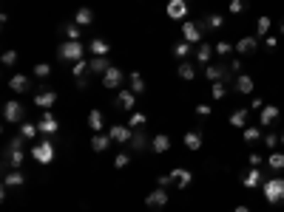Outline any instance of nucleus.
<instances>
[{"mask_svg":"<svg viewBox=\"0 0 284 212\" xmlns=\"http://www.w3.org/2000/svg\"><path fill=\"white\" fill-rule=\"evenodd\" d=\"M210 94H213V99H225L227 97V85H225V82H213Z\"/></svg>","mask_w":284,"mask_h":212,"instance_id":"nucleus-46","label":"nucleus"},{"mask_svg":"<svg viewBox=\"0 0 284 212\" xmlns=\"http://www.w3.org/2000/svg\"><path fill=\"white\" fill-rule=\"evenodd\" d=\"M202 32H219L225 26V17L222 15H205V20H199Z\"/></svg>","mask_w":284,"mask_h":212,"instance_id":"nucleus-15","label":"nucleus"},{"mask_svg":"<svg viewBox=\"0 0 284 212\" xmlns=\"http://www.w3.org/2000/svg\"><path fill=\"white\" fill-rule=\"evenodd\" d=\"M236 212H250L247 207H236Z\"/></svg>","mask_w":284,"mask_h":212,"instance_id":"nucleus-55","label":"nucleus"},{"mask_svg":"<svg viewBox=\"0 0 284 212\" xmlns=\"http://www.w3.org/2000/svg\"><path fill=\"white\" fill-rule=\"evenodd\" d=\"M54 102H57V91H40V94H34V105L43 108V111L54 108Z\"/></svg>","mask_w":284,"mask_h":212,"instance_id":"nucleus-13","label":"nucleus"},{"mask_svg":"<svg viewBox=\"0 0 284 212\" xmlns=\"http://www.w3.org/2000/svg\"><path fill=\"white\" fill-rule=\"evenodd\" d=\"M227 65H230V71H233V74H239V68H242V60H239V57H233Z\"/></svg>","mask_w":284,"mask_h":212,"instance_id":"nucleus-51","label":"nucleus"},{"mask_svg":"<svg viewBox=\"0 0 284 212\" xmlns=\"http://www.w3.org/2000/svg\"><path fill=\"white\" fill-rule=\"evenodd\" d=\"M247 116H250V108H239L230 114V125L233 128H247Z\"/></svg>","mask_w":284,"mask_h":212,"instance_id":"nucleus-28","label":"nucleus"},{"mask_svg":"<svg viewBox=\"0 0 284 212\" xmlns=\"http://www.w3.org/2000/svg\"><path fill=\"white\" fill-rule=\"evenodd\" d=\"M34 77H37V80H49L51 77V65L49 63H37V65H34Z\"/></svg>","mask_w":284,"mask_h":212,"instance_id":"nucleus-42","label":"nucleus"},{"mask_svg":"<svg viewBox=\"0 0 284 212\" xmlns=\"http://www.w3.org/2000/svg\"><path fill=\"white\" fill-rule=\"evenodd\" d=\"M270 26H273V20H270V17H259V20H256V37H259V40H262V37H267Z\"/></svg>","mask_w":284,"mask_h":212,"instance_id":"nucleus-35","label":"nucleus"},{"mask_svg":"<svg viewBox=\"0 0 284 212\" xmlns=\"http://www.w3.org/2000/svg\"><path fill=\"white\" fill-rule=\"evenodd\" d=\"M242 184H245L247 190L259 187V184H262V170H259V167H250V170H247V173L242 176Z\"/></svg>","mask_w":284,"mask_h":212,"instance_id":"nucleus-22","label":"nucleus"},{"mask_svg":"<svg viewBox=\"0 0 284 212\" xmlns=\"http://www.w3.org/2000/svg\"><path fill=\"white\" fill-rule=\"evenodd\" d=\"M282 145H284V133H282Z\"/></svg>","mask_w":284,"mask_h":212,"instance_id":"nucleus-57","label":"nucleus"},{"mask_svg":"<svg viewBox=\"0 0 284 212\" xmlns=\"http://www.w3.org/2000/svg\"><path fill=\"white\" fill-rule=\"evenodd\" d=\"M37 133H40V128H37V125H32V122H20V136H23L26 142L37 139Z\"/></svg>","mask_w":284,"mask_h":212,"instance_id":"nucleus-34","label":"nucleus"},{"mask_svg":"<svg viewBox=\"0 0 284 212\" xmlns=\"http://www.w3.org/2000/svg\"><path fill=\"white\" fill-rule=\"evenodd\" d=\"M205 77L210 82H225V85L236 82V74L230 71V65H225V63H210V65L205 68Z\"/></svg>","mask_w":284,"mask_h":212,"instance_id":"nucleus-1","label":"nucleus"},{"mask_svg":"<svg viewBox=\"0 0 284 212\" xmlns=\"http://www.w3.org/2000/svg\"><path fill=\"white\" fill-rule=\"evenodd\" d=\"M253 88H256L253 77H247V74H239V77H236V82H233L236 94H253Z\"/></svg>","mask_w":284,"mask_h":212,"instance_id":"nucleus-17","label":"nucleus"},{"mask_svg":"<svg viewBox=\"0 0 284 212\" xmlns=\"http://www.w3.org/2000/svg\"><path fill=\"white\" fill-rule=\"evenodd\" d=\"M265 198L270 204H279L284 201V179H270L265 181Z\"/></svg>","mask_w":284,"mask_h":212,"instance_id":"nucleus-6","label":"nucleus"},{"mask_svg":"<svg viewBox=\"0 0 284 212\" xmlns=\"http://www.w3.org/2000/svg\"><path fill=\"white\" fill-rule=\"evenodd\" d=\"M151 150H153L156 156L168 153V150H170V136H168V133H156V136L151 139Z\"/></svg>","mask_w":284,"mask_h":212,"instance_id":"nucleus-14","label":"nucleus"},{"mask_svg":"<svg viewBox=\"0 0 284 212\" xmlns=\"http://www.w3.org/2000/svg\"><path fill=\"white\" fill-rule=\"evenodd\" d=\"M259 49V37H242L239 43H236V54H253V51Z\"/></svg>","mask_w":284,"mask_h":212,"instance_id":"nucleus-19","label":"nucleus"},{"mask_svg":"<svg viewBox=\"0 0 284 212\" xmlns=\"http://www.w3.org/2000/svg\"><path fill=\"white\" fill-rule=\"evenodd\" d=\"M0 63H3L6 68H12V65L17 63V51H15V49H9L6 54H3V60H0Z\"/></svg>","mask_w":284,"mask_h":212,"instance_id":"nucleus-48","label":"nucleus"},{"mask_svg":"<svg viewBox=\"0 0 284 212\" xmlns=\"http://www.w3.org/2000/svg\"><path fill=\"white\" fill-rule=\"evenodd\" d=\"M23 116H26V108H23L17 99H12V102L3 105V119H6V122L17 125V122H23Z\"/></svg>","mask_w":284,"mask_h":212,"instance_id":"nucleus-7","label":"nucleus"},{"mask_svg":"<svg viewBox=\"0 0 284 212\" xmlns=\"http://www.w3.org/2000/svg\"><path fill=\"white\" fill-rule=\"evenodd\" d=\"M125 82V74H122V68H117V65H111L105 74H102V85L108 88V91H114V88H119Z\"/></svg>","mask_w":284,"mask_h":212,"instance_id":"nucleus-8","label":"nucleus"},{"mask_svg":"<svg viewBox=\"0 0 284 212\" xmlns=\"http://www.w3.org/2000/svg\"><path fill=\"white\" fill-rule=\"evenodd\" d=\"M262 142H265V145H267V150H276V147H279V142H282V136H276V133H265V136H262Z\"/></svg>","mask_w":284,"mask_h":212,"instance_id":"nucleus-45","label":"nucleus"},{"mask_svg":"<svg viewBox=\"0 0 284 212\" xmlns=\"http://www.w3.org/2000/svg\"><path fill=\"white\" fill-rule=\"evenodd\" d=\"M71 74H74V80H83V77H88V74H91V68H88V63H85V60H80V63H74Z\"/></svg>","mask_w":284,"mask_h":212,"instance_id":"nucleus-39","label":"nucleus"},{"mask_svg":"<svg viewBox=\"0 0 284 212\" xmlns=\"http://www.w3.org/2000/svg\"><path fill=\"white\" fill-rule=\"evenodd\" d=\"M276 46H279V40H276V37H270V34H267V49H276Z\"/></svg>","mask_w":284,"mask_h":212,"instance_id":"nucleus-54","label":"nucleus"},{"mask_svg":"<svg viewBox=\"0 0 284 212\" xmlns=\"http://www.w3.org/2000/svg\"><path fill=\"white\" fill-rule=\"evenodd\" d=\"M168 17L170 20H185L188 17V0H168Z\"/></svg>","mask_w":284,"mask_h":212,"instance_id":"nucleus-11","label":"nucleus"},{"mask_svg":"<svg viewBox=\"0 0 284 212\" xmlns=\"http://www.w3.org/2000/svg\"><path fill=\"white\" fill-rule=\"evenodd\" d=\"M176 74H179V77H182L185 82H190L193 77H196V68H193V63H179Z\"/></svg>","mask_w":284,"mask_h":212,"instance_id":"nucleus-37","label":"nucleus"},{"mask_svg":"<svg viewBox=\"0 0 284 212\" xmlns=\"http://www.w3.org/2000/svg\"><path fill=\"white\" fill-rule=\"evenodd\" d=\"M108 136H111V142H117V145H128V142L134 139V130H131L128 125H111Z\"/></svg>","mask_w":284,"mask_h":212,"instance_id":"nucleus-10","label":"nucleus"},{"mask_svg":"<svg viewBox=\"0 0 284 212\" xmlns=\"http://www.w3.org/2000/svg\"><path fill=\"white\" fill-rule=\"evenodd\" d=\"M173 181V173H168V176H159V187H168Z\"/></svg>","mask_w":284,"mask_h":212,"instance_id":"nucleus-52","label":"nucleus"},{"mask_svg":"<svg viewBox=\"0 0 284 212\" xmlns=\"http://www.w3.org/2000/svg\"><path fill=\"white\" fill-rule=\"evenodd\" d=\"M170 54H173V57H176V60H188V57H190V43H176V46H173V49H170Z\"/></svg>","mask_w":284,"mask_h":212,"instance_id":"nucleus-38","label":"nucleus"},{"mask_svg":"<svg viewBox=\"0 0 284 212\" xmlns=\"http://www.w3.org/2000/svg\"><path fill=\"white\" fill-rule=\"evenodd\" d=\"M173 181H176V187H179V190H188V187H190V181H193V176H190V170L176 167V170H173Z\"/></svg>","mask_w":284,"mask_h":212,"instance_id":"nucleus-21","label":"nucleus"},{"mask_svg":"<svg viewBox=\"0 0 284 212\" xmlns=\"http://www.w3.org/2000/svg\"><path fill=\"white\" fill-rule=\"evenodd\" d=\"M267 164L273 167V170H284V153H270Z\"/></svg>","mask_w":284,"mask_h":212,"instance_id":"nucleus-44","label":"nucleus"},{"mask_svg":"<svg viewBox=\"0 0 284 212\" xmlns=\"http://www.w3.org/2000/svg\"><path fill=\"white\" fill-rule=\"evenodd\" d=\"M250 164L253 167H259V164H262V156H259V153H250Z\"/></svg>","mask_w":284,"mask_h":212,"instance_id":"nucleus-53","label":"nucleus"},{"mask_svg":"<svg viewBox=\"0 0 284 212\" xmlns=\"http://www.w3.org/2000/svg\"><path fill=\"white\" fill-rule=\"evenodd\" d=\"M60 34H66V40H80L83 37V26H77L74 20L71 23H63L60 26Z\"/></svg>","mask_w":284,"mask_h":212,"instance_id":"nucleus-24","label":"nucleus"},{"mask_svg":"<svg viewBox=\"0 0 284 212\" xmlns=\"http://www.w3.org/2000/svg\"><path fill=\"white\" fill-rule=\"evenodd\" d=\"M26 184V176L20 173V170H12V173H6L3 176V187L9 190V187H23Z\"/></svg>","mask_w":284,"mask_h":212,"instance_id":"nucleus-26","label":"nucleus"},{"mask_svg":"<svg viewBox=\"0 0 284 212\" xmlns=\"http://www.w3.org/2000/svg\"><path fill=\"white\" fill-rule=\"evenodd\" d=\"M57 57L60 60H68V63H80V60H85V49L80 40H66L60 49H57Z\"/></svg>","mask_w":284,"mask_h":212,"instance_id":"nucleus-2","label":"nucleus"},{"mask_svg":"<svg viewBox=\"0 0 284 212\" xmlns=\"http://www.w3.org/2000/svg\"><path fill=\"white\" fill-rule=\"evenodd\" d=\"M245 6H247V0H230V6H227V9H230V15H239Z\"/></svg>","mask_w":284,"mask_h":212,"instance_id":"nucleus-49","label":"nucleus"},{"mask_svg":"<svg viewBox=\"0 0 284 212\" xmlns=\"http://www.w3.org/2000/svg\"><path fill=\"white\" fill-rule=\"evenodd\" d=\"M131 91H134L136 97H139V94H145V80H142V74H131Z\"/></svg>","mask_w":284,"mask_h":212,"instance_id":"nucleus-40","label":"nucleus"},{"mask_svg":"<svg viewBox=\"0 0 284 212\" xmlns=\"http://www.w3.org/2000/svg\"><path fill=\"white\" fill-rule=\"evenodd\" d=\"M88 130H94V133H102V130H105V116H102L100 108H94V111L88 114Z\"/></svg>","mask_w":284,"mask_h":212,"instance_id":"nucleus-18","label":"nucleus"},{"mask_svg":"<svg viewBox=\"0 0 284 212\" xmlns=\"http://www.w3.org/2000/svg\"><path fill=\"white\" fill-rule=\"evenodd\" d=\"M23 142H26V139H23L20 133H17L15 139L9 142V153H6V164H12L15 170H20V164L26 162V153H23Z\"/></svg>","mask_w":284,"mask_h":212,"instance_id":"nucleus-3","label":"nucleus"},{"mask_svg":"<svg viewBox=\"0 0 284 212\" xmlns=\"http://www.w3.org/2000/svg\"><path fill=\"white\" fill-rule=\"evenodd\" d=\"M111 145V136H105V133H94V139H91V150L94 153H105Z\"/></svg>","mask_w":284,"mask_h":212,"instance_id":"nucleus-29","label":"nucleus"},{"mask_svg":"<svg viewBox=\"0 0 284 212\" xmlns=\"http://www.w3.org/2000/svg\"><path fill=\"white\" fill-rule=\"evenodd\" d=\"M196 114H199V116H210V114H213V108H210V105H205V102H199V105H196Z\"/></svg>","mask_w":284,"mask_h":212,"instance_id":"nucleus-50","label":"nucleus"},{"mask_svg":"<svg viewBox=\"0 0 284 212\" xmlns=\"http://www.w3.org/2000/svg\"><path fill=\"white\" fill-rule=\"evenodd\" d=\"M32 159L37 164H51V162H54V145H51L49 139L37 142V145L32 147Z\"/></svg>","mask_w":284,"mask_h":212,"instance_id":"nucleus-4","label":"nucleus"},{"mask_svg":"<svg viewBox=\"0 0 284 212\" xmlns=\"http://www.w3.org/2000/svg\"><path fill=\"white\" fill-rule=\"evenodd\" d=\"M145 204L148 207H165L168 204V193H165V187H156L153 193H151L148 198H145Z\"/></svg>","mask_w":284,"mask_h":212,"instance_id":"nucleus-20","label":"nucleus"},{"mask_svg":"<svg viewBox=\"0 0 284 212\" xmlns=\"http://www.w3.org/2000/svg\"><path fill=\"white\" fill-rule=\"evenodd\" d=\"M145 147H151L148 136H145L142 130H134V139H131V150H134V153H142Z\"/></svg>","mask_w":284,"mask_h":212,"instance_id":"nucleus-32","label":"nucleus"},{"mask_svg":"<svg viewBox=\"0 0 284 212\" xmlns=\"http://www.w3.org/2000/svg\"><path fill=\"white\" fill-rule=\"evenodd\" d=\"M202 142H205V139H202V130H188L185 133V147H188L190 153H196V150L202 147Z\"/></svg>","mask_w":284,"mask_h":212,"instance_id":"nucleus-23","label":"nucleus"},{"mask_svg":"<svg viewBox=\"0 0 284 212\" xmlns=\"http://www.w3.org/2000/svg\"><path fill=\"white\" fill-rule=\"evenodd\" d=\"M213 49H216V54H219V57H230V54L236 51V46H230V43H225V40H219V43L213 46Z\"/></svg>","mask_w":284,"mask_h":212,"instance_id":"nucleus-43","label":"nucleus"},{"mask_svg":"<svg viewBox=\"0 0 284 212\" xmlns=\"http://www.w3.org/2000/svg\"><path fill=\"white\" fill-rule=\"evenodd\" d=\"M37 128H40V133H43V136H54V133L60 130V125H57V116H54V111H43V119H40V125H37Z\"/></svg>","mask_w":284,"mask_h":212,"instance_id":"nucleus-9","label":"nucleus"},{"mask_svg":"<svg viewBox=\"0 0 284 212\" xmlns=\"http://www.w3.org/2000/svg\"><path fill=\"white\" fill-rule=\"evenodd\" d=\"M117 108L119 111H128V114H134V108H136V94L128 88V91H119L117 94Z\"/></svg>","mask_w":284,"mask_h":212,"instance_id":"nucleus-12","label":"nucleus"},{"mask_svg":"<svg viewBox=\"0 0 284 212\" xmlns=\"http://www.w3.org/2000/svg\"><path fill=\"white\" fill-rule=\"evenodd\" d=\"M213 46L210 43H199V49H196V63H205V65H210V57H213Z\"/></svg>","mask_w":284,"mask_h":212,"instance_id":"nucleus-30","label":"nucleus"},{"mask_svg":"<svg viewBox=\"0 0 284 212\" xmlns=\"http://www.w3.org/2000/svg\"><path fill=\"white\" fill-rule=\"evenodd\" d=\"M128 162H131V153H128V150H122V153H117V159H114V167L122 170V167H128Z\"/></svg>","mask_w":284,"mask_h":212,"instance_id":"nucleus-47","label":"nucleus"},{"mask_svg":"<svg viewBox=\"0 0 284 212\" xmlns=\"http://www.w3.org/2000/svg\"><path fill=\"white\" fill-rule=\"evenodd\" d=\"M74 23H77V26H91V23H94V12H91V9H88V6H83V9H77V12H74Z\"/></svg>","mask_w":284,"mask_h":212,"instance_id":"nucleus-27","label":"nucleus"},{"mask_svg":"<svg viewBox=\"0 0 284 212\" xmlns=\"http://www.w3.org/2000/svg\"><path fill=\"white\" fill-rule=\"evenodd\" d=\"M282 34H284V20H282Z\"/></svg>","mask_w":284,"mask_h":212,"instance_id":"nucleus-56","label":"nucleus"},{"mask_svg":"<svg viewBox=\"0 0 284 212\" xmlns=\"http://www.w3.org/2000/svg\"><path fill=\"white\" fill-rule=\"evenodd\" d=\"M88 51H91L94 57H108V51H111V43H108V40H102V37H94V40L88 43Z\"/></svg>","mask_w":284,"mask_h":212,"instance_id":"nucleus-16","label":"nucleus"},{"mask_svg":"<svg viewBox=\"0 0 284 212\" xmlns=\"http://www.w3.org/2000/svg\"><path fill=\"white\" fill-rule=\"evenodd\" d=\"M276 119H279V108H276V105H267V108H262V128H270Z\"/></svg>","mask_w":284,"mask_h":212,"instance_id":"nucleus-33","label":"nucleus"},{"mask_svg":"<svg viewBox=\"0 0 284 212\" xmlns=\"http://www.w3.org/2000/svg\"><path fill=\"white\" fill-rule=\"evenodd\" d=\"M262 136H265V133H262V128H245V142H247V145H253V142H259V139H262Z\"/></svg>","mask_w":284,"mask_h":212,"instance_id":"nucleus-41","label":"nucleus"},{"mask_svg":"<svg viewBox=\"0 0 284 212\" xmlns=\"http://www.w3.org/2000/svg\"><path fill=\"white\" fill-rule=\"evenodd\" d=\"M9 88H12L15 94H26L32 85H29V77H23V74H15V77L9 80Z\"/></svg>","mask_w":284,"mask_h":212,"instance_id":"nucleus-25","label":"nucleus"},{"mask_svg":"<svg viewBox=\"0 0 284 212\" xmlns=\"http://www.w3.org/2000/svg\"><path fill=\"white\" fill-rule=\"evenodd\" d=\"M182 37H185V43H190V46L205 43V32H202L199 23H193V20H185L182 23Z\"/></svg>","mask_w":284,"mask_h":212,"instance_id":"nucleus-5","label":"nucleus"},{"mask_svg":"<svg viewBox=\"0 0 284 212\" xmlns=\"http://www.w3.org/2000/svg\"><path fill=\"white\" fill-rule=\"evenodd\" d=\"M88 68H91V74H105L111 63H108V57H91L88 60Z\"/></svg>","mask_w":284,"mask_h":212,"instance_id":"nucleus-31","label":"nucleus"},{"mask_svg":"<svg viewBox=\"0 0 284 212\" xmlns=\"http://www.w3.org/2000/svg\"><path fill=\"white\" fill-rule=\"evenodd\" d=\"M145 125H148V116H145V114L134 111V114L128 116V128H131V130H136V128H145Z\"/></svg>","mask_w":284,"mask_h":212,"instance_id":"nucleus-36","label":"nucleus"}]
</instances>
